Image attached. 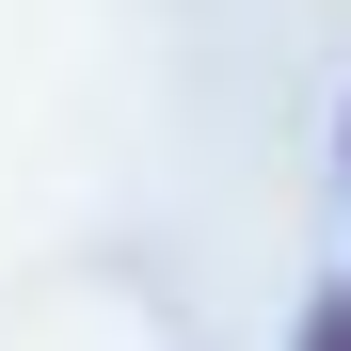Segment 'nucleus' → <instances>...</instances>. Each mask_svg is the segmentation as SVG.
<instances>
[{"label": "nucleus", "instance_id": "1", "mask_svg": "<svg viewBox=\"0 0 351 351\" xmlns=\"http://www.w3.org/2000/svg\"><path fill=\"white\" fill-rule=\"evenodd\" d=\"M304 351H351V304H335V287H319V304H304Z\"/></svg>", "mask_w": 351, "mask_h": 351}]
</instances>
